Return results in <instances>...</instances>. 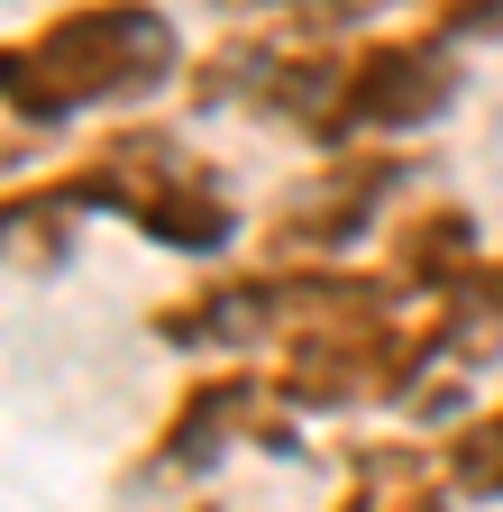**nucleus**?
Returning a JSON list of instances; mask_svg holds the SVG:
<instances>
[{
	"label": "nucleus",
	"instance_id": "f257e3e1",
	"mask_svg": "<svg viewBox=\"0 0 503 512\" xmlns=\"http://www.w3.org/2000/svg\"><path fill=\"white\" fill-rule=\"evenodd\" d=\"M0 220H10V266L19 275L55 266L74 220H119L147 247H165V256H193V266L202 256H229L238 229H247L229 174L183 138V128H156V119H119L74 165H55L37 183H10Z\"/></svg>",
	"mask_w": 503,
	"mask_h": 512
},
{
	"label": "nucleus",
	"instance_id": "f03ea898",
	"mask_svg": "<svg viewBox=\"0 0 503 512\" xmlns=\"http://www.w3.org/2000/svg\"><path fill=\"white\" fill-rule=\"evenodd\" d=\"M183 64V19L165 0H65L0 46V110L10 138H55L74 119L156 101L183 83Z\"/></svg>",
	"mask_w": 503,
	"mask_h": 512
},
{
	"label": "nucleus",
	"instance_id": "7ed1b4c3",
	"mask_svg": "<svg viewBox=\"0 0 503 512\" xmlns=\"http://www.w3.org/2000/svg\"><path fill=\"white\" fill-rule=\"evenodd\" d=\"M375 275L348 256H266V266H229L211 284H183L174 302L147 311V339L183 357H275L302 320H321L330 302L366 293Z\"/></svg>",
	"mask_w": 503,
	"mask_h": 512
},
{
	"label": "nucleus",
	"instance_id": "20e7f679",
	"mask_svg": "<svg viewBox=\"0 0 503 512\" xmlns=\"http://www.w3.org/2000/svg\"><path fill=\"white\" fill-rule=\"evenodd\" d=\"M339 83H348V37L284 28V19H257V28H238L183 64V101L193 110L266 119V128H293L311 147H330V128H339Z\"/></svg>",
	"mask_w": 503,
	"mask_h": 512
},
{
	"label": "nucleus",
	"instance_id": "39448f33",
	"mask_svg": "<svg viewBox=\"0 0 503 512\" xmlns=\"http://www.w3.org/2000/svg\"><path fill=\"white\" fill-rule=\"evenodd\" d=\"M238 448H293V403L275 394L266 366L247 357H220L202 375H183V394L165 403L156 439L138 448V485H193L211 467H229Z\"/></svg>",
	"mask_w": 503,
	"mask_h": 512
},
{
	"label": "nucleus",
	"instance_id": "423d86ee",
	"mask_svg": "<svg viewBox=\"0 0 503 512\" xmlns=\"http://www.w3.org/2000/svg\"><path fill=\"white\" fill-rule=\"evenodd\" d=\"M412 174H421V165L403 156V138L321 147V165L275 192V211H266L257 238H266V256H348V247H366L375 229H394Z\"/></svg>",
	"mask_w": 503,
	"mask_h": 512
},
{
	"label": "nucleus",
	"instance_id": "0eeeda50",
	"mask_svg": "<svg viewBox=\"0 0 503 512\" xmlns=\"http://www.w3.org/2000/svg\"><path fill=\"white\" fill-rule=\"evenodd\" d=\"M467 101V46L412 28V37H348V83H339V128L330 147L366 138H421Z\"/></svg>",
	"mask_w": 503,
	"mask_h": 512
},
{
	"label": "nucleus",
	"instance_id": "6e6552de",
	"mask_svg": "<svg viewBox=\"0 0 503 512\" xmlns=\"http://www.w3.org/2000/svg\"><path fill=\"white\" fill-rule=\"evenodd\" d=\"M458 476L439 448L421 439H357L348 448V485H339V512H458Z\"/></svg>",
	"mask_w": 503,
	"mask_h": 512
},
{
	"label": "nucleus",
	"instance_id": "1a4fd4ad",
	"mask_svg": "<svg viewBox=\"0 0 503 512\" xmlns=\"http://www.w3.org/2000/svg\"><path fill=\"white\" fill-rule=\"evenodd\" d=\"M467 266H485V238H476V211H458V202H403L394 211V229H385V275L403 284V293H449Z\"/></svg>",
	"mask_w": 503,
	"mask_h": 512
},
{
	"label": "nucleus",
	"instance_id": "9d476101",
	"mask_svg": "<svg viewBox=\"0 0 503 512\" xmlns=\"http://www.w3.org/2000/svg\"><path fill=\"white\" fill-rule=\"evenodd\" d=\"M430 320H439V384L485 375L503 357V256H485V266H467L449 293H430Z\"/></svg>",
	"mask_w": 503,
	"mask_h": 512
},
{
	"label": "nucleus",
	"instance_id": "9b49d317",
	"mask_svg": "<svg viewBox=\"0 0 503 512\" xmlns=\"http://www.w3.org/2000/svg\"><path fill=\"white\" fill-rule=\"evenodd\" d=\"M439 458H449V476H458L467 503H503V403L467 412L449 439H439Z\"/></svg>",
	"mask_w": 503,
	"mask_h": 512
},
{
	"label": "nucleus",
	"instance_id": "f8f14e48",
	"mask_svg": "<svg viewBox=\"0 0 503 512\" xmlns=\"http://www.w3.org/2000/svg\"><path fill=\"white\" fill-rule=\"evenodd\" d=\"M220 19H284V28H330V37H357L366 19H385L394 0H211Z\"/></svg>",
	"mask_w": 503,
	"mask_h": 512
},
{
	"label": "nucleus",
	"instance_id": "ddd939ff",
	"mask_svg": "<svg viewBox=\"0 0 503 512\" xmlns=\"http://www.w3.org/2000/svg\"><path fill=\"white\" fill-rule=\"evenodd\" d=\"M421 19L458 46H503V0H421Z\"/></svg>",
	"mask_w": 503,
	"mask_h": 512
}]
</instances>
